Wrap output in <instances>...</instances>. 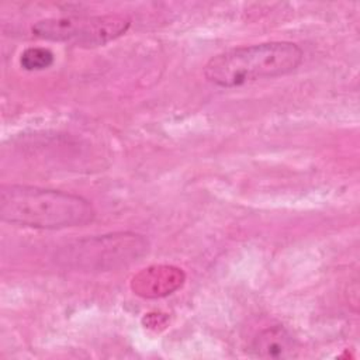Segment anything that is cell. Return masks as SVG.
<instances>
[{
  "label": "cell",
  "instance_id": "1",
  "mask_svg": "<svg viewBox=\"0 0 360 360\" xmlns=\"http://www.w3.org/2000/svg\"><path fill=\"white\" fill-rule=\"evenodd\" d=\"M0 218L34 229H65L94 221L96 210L82 195L27 184H1Z\"/></svg>",
  "mask_w": 360,
  "mask_h": 360
},
{
  "label": "cell",
  "instance_id": "5",
  "mask_svg": "<svg viewBox=\"0 0 360 360\" xmlns=\"http://www.w3.org/2000/svg\"><path fill=\"white\" fill-rule=\"evenodd\" d=\"M184 281L186 274L180 267L152 264L132 277L131 290L143 298H162L181 288Z\"/></svg>",
  "mask_w": 360,
  "mask_h": 360
},
{
  "label": "cell",
  "instance_id": "7",
  "mask_svg": "<svg viewBox=\"0 0 360 360\" xmlns=\"http://www.w3.org/2000/svg\"><path fill=\"white\" fill-rule=\"evenodd\" d=\"M55 56L49 48L45 46H31L21 52L20 65L24 70L37 72L45 70L52 66Z\"/></svg>",
  "mask_w": 360,
  "mask_h": 360
},
{
  "label": "cell",
  "instance_id": "4",
  "mask_svg": "<svg viewBox=\"0 0 360 360\" xmlns=\"http://www.w3.org/2000/svg\"><path fill=\"white\" fill-rule=\"evenodd\" d=\"M129 25L131 20L121 14L63 15L37 21L31 32L41 39L93 48L120 38Z\"/></svg>",
  "mask_w": 360,
  "mask_h": 360
},
{
  "label": "cell",
  "instance_id": "2",
  "mask_svg": "<svg viewBox=\"0 0 360 360\" xmlns=\"http://www.w3.org/2000/svg\"><path fill=\"white\" fill-rule=\"evenodd\" d=\"M302 59L301 46L290 41L236 46L212 56L204 66V77L218 87H239L260 79L288 75Z\"/></svg>",
  "mask_w": 360,
  "mask_h": 360
},
{
  "label": "cell",
  "instance_id": "6",
  "mask_svg": "<svg viewBox=\"0 0 360 360\" xmlns=\"http://www.w3.org/2000/svg\"><path fill=\"white\" fill-rule=\"evenodd\" d=\"M250 352L260 359H291L297 354V343L284 326L274 325L253 338Z\"/></svg>",
  "mask_w": 360,
  "mask_h": 360
},
{
  "label": "cell",
  "instance_id": "3",
  "mask_svg": "<svg viewBox=\"0 0 360 360\" xmlns=\"http://www.w3.org/2000/svg\"><path fill=\"white\" fill-rule=\"evenodd\" d=\"M149 250V242L135 232H114L80 239L59 252L65 266L86 271H108L127 267Z\"/></svg>",
  "mask_w": 360,
  "mask_h": 360
}]
</instances>
